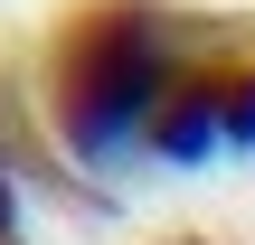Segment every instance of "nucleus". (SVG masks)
Segmentation results:
<instances>
[{"mask_svg":"<svg viewBox=\"0 0 255 245\" xmlns=\"http://www.w3.org/2000/svg\"><path fill=\"white\" fill-rule=\"evenodd\" d=\"M189 38L161 0H76L47 28V123L57 151L76 170H123L132 151H151L180 76H189Z\"/></svg>","mask_w":255,"mask_h":245,"instance_id":"f257e3e1","label":"nucleus"},{"mask_svg":"<svg viewBox=\"0 0 255 245\" xmlns=\"http://www.w3.org/2000/svg\"><path fill=\"white\" fill-rule=\"evenodd\" d=\"M227 151H255V47H199L161 132H151V161H227Z\"/></svg>","mask_w":255,"mask_h":245,"instance_id":"f03ea898","label":"nucleus"},{"mask_svg":"<svg viewBox=\"0 0 255 245\" xmlns=\"http://www.w3.org/2000/svg\"><path fill=\"white\" fill-rule=\"evenodd\" d=\"M0 245H28V236H19V179H9V132H0Z\"/></svg>","mask_w":255,"mask_h":245,"instance_id":"7ed1b4c3","label":"nucleus"}]
</instances>
